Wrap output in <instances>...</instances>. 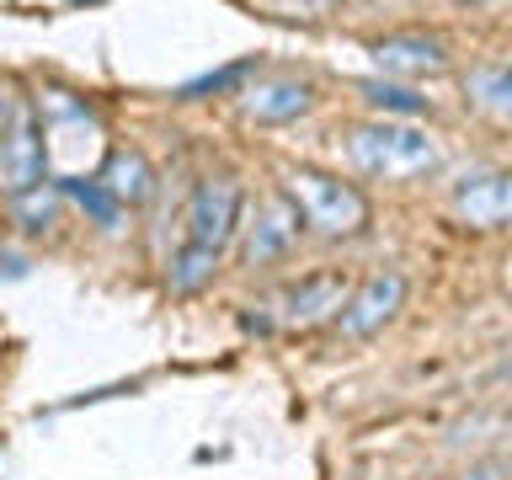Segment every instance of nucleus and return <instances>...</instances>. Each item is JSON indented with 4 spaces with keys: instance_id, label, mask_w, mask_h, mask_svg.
Instances as JSON below:
<instances>
[{
    "instance_id": "nucleus-15",
    "label": "nucleus",
    "mask_w": 512,
    "mask_h": 480,
    "mask_svg": "<svg viewBox=\"0 0 512 480\" xmlns=\"http://www.w3.org/2000/svg\"><path fill=\"white\" fill-rule=\"evenodd\" d=\"M358 96L379 112H400V118H422L427 112V96H416L411 86H390V80H363Z\"/></svg>"
},
{
    "instance_id": "nucleus-19",
    "label": "nucleus",
    "mask_w": 512,
    "mask_h": 480,
    "mask_svg": "<svg viewBox=\"0 0 512 480\" xmlns=\"http://www.w3.org/2000/svg\"><path fill=\"white\" fill-rule=\"evenodd\" d=\"M502 475V464H486V470H475V475H464V480H496Z\"/></svg>"
},
{
    "instance_id": "nucleus-9",
    "label": "nucleus",
    "mask_w": 512,
    "mask_h": 480,
    "mask_svg": "<svg viewBox=\"0 0 512 480\" xmlns=\"http://www.w3.org/2000/svg\"><path fill=\"white\" fill-rule=\"evenodd\" d=\"M459 219L464 224H475V230H502L507 214H512V182L502 171H491V176H475L470 187H459Z\"/></svg>"
},
{
    "instance_id": "nucleus-8",
    "label": "nucleus",
    "mask_w": 512,
    "mask_h": 480,
    "mask_svg": "<svg viewBox=\"0 0 512 480\" xmlns=\"http://www.w3.org/2000/svg\"><path fill=\"white\" fill-rule=\"evenodd\" d=\"M347 278L342 272H320V278H304L294 294L283 299V320L288 326H320V320H336L347 304Z\"/></svg>"
},
{
    "instance_id": "nucleus-12",
    "label": "nucleus",
    "mask_w": 512,
    "mask_h": 480,
    "mask_svg": "<svg viewBox=\"0 0 512 480\" xmlns=\"http://www.w3.org/2000/svg\"><path fill=\"white\" fill-rule=\"evenodd\" d=\"M214 272H219V256L214 251H203V246H182L166 262V288L171 294H198V288H208L214 283Z\"/></svg>"
},
{
    "instance_id": "nucleus-10",
    "label": "nucleus",
    "mask_w": 512,
    "mask_h": 480,
    "mask_svg": "<svg viewBox=\"0 0 512 480\" xmlns=\"http://www.w3.org/2000/svg\"><path fill=\"white\" fill-rule=\"evenodd\" d=\"M374 64L384 75H432L443 70L448 54L438 38H422V32H400V38H384L374 43Z\"/></svg>"
},
{
    "instance_id": "nucleus-14",
    "label": "nucleus",
    "mask_w": 512,
    "mask_h": 480,
    "mask_svg": "<svg viewBox=\"0 0 512 480\" xmlns=\"http://www.w3.org/2000/svg\"><path fill=\"white\" fill-rule=\"evenodd\" d=\"M11 214H16V224H22L27 235L54 230V219H59V192H48L43 182L27 187V192H16V198H11Z\"/></svg>"
},
{
    "instance_id": "nucleus-16",
    "label": "nucleus",
    "mask_w": 512,
    "mask_h": 480,
    "mask_svg": "<svg viewBox=\"0 0 512 480\" xmlns=\"http://www.w3.org/2000/svg\"><path fill=\"white\" fill-rule=\"evenodd\" d=\"M256 70H262V59H235V64H224V70H208L198 80H187L176 96H182V102H203V96H214V91H235L240 80L256 75Z\"/></svg>"
},
{
    "instance_id": "nucleus-4",
    "label": "nucleus",
    "mask_w": 512,
    "mask_h": 480,
    "mask_svg": "<svg viewBox=\"0 0 512 480\" xmlns=\"http://www.w3.org/2000/svg\"><path fill=\"white\" fill-rule=\"evenodd\" d=\"M43 166H48V155H43L38 112L22 102L6 123H0V192H6V198H16V192L38 187V182H43Z\"/></svg>"
},
{
    "instance_id": "nucleus-5",
    "label": "nucleus",
    "mask_w": 512,
    "mask_h": 480,
    "mask_svg": "<svg viewBox=\"0 0 512 480\" xmlns=\"http://www.w3.org/2000/svg\"><path fill=\"white\" fill-rule=\"evenodd\" d=\"M240 112L251 123H294L315 107V86L299 75H256L251 86H240Z\"/></svg>"
},
{
    "instance_id": "nucleus-18",
    "label": "nucleus",
    "mask_w": 512,
    "mask_h": 480,
    "mask_svg": "<svg viewBox=\"0 0 512 480\" xmlns=\"http://www.w3.org/2000/svg\"><path fill=\"white\" fill-rule=\"evenodd\" d=\"M0 278H27V256H11V251H0Z\"/></svg>"
},
{
    "instance_id": "nucleus-17",
    "label": "nucleus",
    "mask_w": 512,
    "mask_h": 480,
    "mask_svg": "<svg viewBox=\"0 0 512 480\" xmlns=\"http://www.w3.org/2000/svg\"><path fill=\"white\" fill-rule=\"evenodd\" d=\"M470 96H475V102L486 107V112H496V118H502V112H507V96H512V80H507L502 64H486V70H475V75H470Z\"/></svg>"
},
{
    "instance_id": "nucleus-7",
    "label": "nucleus",
    "mask_w": 512,
    "mask_h": 480,
    "mask_svg": "<svg viewBox=\"0 0 512 480\" xmlns=\"http://www.w3.org/2000/svg\"><path fill=\"white\" fill-rule=\"evenodd\" d=\"M299 230H304V219H299V208L288 203V192H272V198H262V208H256L246 256H251L256 267L278 262V256H288V246L299 240Z\"/></svg>"
},
{
    "instance_id": "nucleus-11",
    "label": "nucleus",
    "mask_w": 512,
    "mask_h": 480,
    "mask_svg": "<svg viewBox=\"0 0 512 480\" xmlns=\"http://www.w3.org/2000/svg\"><path fill=\"white\" fill-rule=\"evenodd\" d=\"M96 182L112 192V203H118V208H134V203H144L155 192V171H150V160H144L139 150H112Z\"/></svg>"
},
{
    "instance_id": "nucleus-13",
    "label": "nucleus",
    "mask_w": 512,
    "mask_h": 480,
    "mask_svg": "<svg viewBox=\"0 0 512 480\" xmlns=\"http://www.w3.org/2000/svg\"><path fill=\"white\" fill-rule=\"evenodd\" d=\"M59 192H64V198H75V203H80V214H91V224H102V230H118L123 208L112 203V192L96 182V176H91V182H86V176H64Z\"/></svg>"
},
{
    "instance_id": "nucleus-2",
    "label": "nucleus",
    "mask_w": 512,
    "mask_h": 480,
    "mask_svg": "<svg viewBox=\"0 0 512 480\" xmlns=\"http://www.w3.org/2000/svg\"><path fill=\"white\" fill-rule=\"evenodd\" d=\"M288 203L299 208L304 224H315L320 235H358L368 224V198L352 182L315 166H294L288 171Z\"/></svg>"
},
{
    "instance_id": "nucleus-6",
    "label": "nucleus",
    "mask_w": 512,
    "mask_h": 480,
    "mask_svg": "<svg viewBox=\"0 0 512 480\" xmlns=\"http://www.w3.org/2000/svg\"><path fill=\"white\" fill-rule=\"evenodd\" d=\"M406 304V278L400 272H374L358 294H347V304H342V336H374V331H384L395 320V310Z\"/></svg>"
},
{
    "instance_id": "nucleus-3",
    "label": "nucleus",
    "mask_w": 512,
    "mask_h": 480,
    "mask_svg": "<svg viewBox=\"0 0 512 480\" xmlns=\"http://www.w3.org/2000/svg\"><path fill=\"white\" fill-rule=\"evenodd\" d=\"M240 208H246V192H240L235 176H208V182H198L192 187V203H187V246L224 256V246L240 230Z\"/></svg>"
},
{
    "instance_id": "nucleus-1",
    "label": "nucleus",
    "mask_w": 512,
    "mask_h": 480,
    "mask_svg": "<svg viewBox=\"0 0 512 480\" xmlns=\"http://www.w3.org/2000/svg\"><path fill=\"white\" fill-rule=\"evenodd\" d=\"M347 155L363 176H379V182H406V176H422L438 166V144L432 134L411 123H363L352 128Z\"/></svg>"
}]
</instances>
